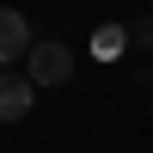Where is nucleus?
<instances>
[{"label":"nucleus","mask_w":153,"mask_h":153,"mask_svg":"<svg viewBox=\"0 0 153 153\" xmlns=\"http://www.w3.org/2000/svg\"><path fill=\"white\" fill-rule=\"evenodd\" d=\"M129 43H141V49H153V19H135V25H129Z\"/></svg>","instance_id":"obj_5"},{"label":"nucleus","mask_w":153,"mask_h":153,"mask_svg":"<svg viewBox=\"0 0 153 153\" xmlns=\"http://www.w3.org/2000/svg\"><path fill=\"white\" fill-rule=\"evenodd\" d=\"M25 74H31V86H68V74H74V49L37 37L31 55H25Z\"/></svg>","instance_id":"obj_1"},{"label":"nucleus","mask_w":153,"mask_h":153,"mask_svg":"<svg viewBox=\"0 0 153 153\" xmlns=\"http://www.w3.org/2000/svg\"><path fill=\"white\" fill-rule=\"evenodd\" d=\"M123 43H129L123 25H98V31H92V49H98V55H123Z\"/></svg>","instance_id":"obj_4"},{"label":"nucleus","mask_w":153,"mask_h":153,"mask_svg":"<svg viewBox=\"0 0 153 153\" xmlns=\"http://www.w3.org/2000/svg\"><path fill=\"white\" fill-rule=\"evenodd\" d=\"M31 104H37V86H31V74H19V68H0V123H19V117H31Z\"/></svg>","instance_id":"obj_2"},{"label":"nucleus","mask_w":153,"mask_h":153,"mask_svg":"<svg viewBox=\"0 0 153 153\" xmlns=\"http://www.w3.org/2000/svg\"><path fill=\"white\" fill-rule=\"evenodd\" d=\"M31 19L25 12H12V6H0V68H12V61H25L31 55Z\"/></svg>","instance_id":"obj_3"}]
</instances>
